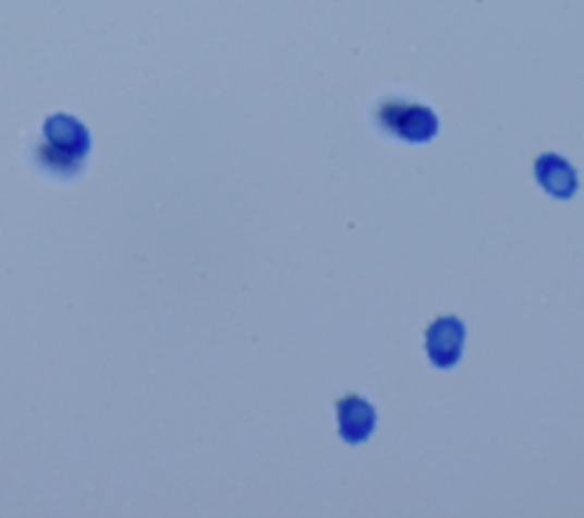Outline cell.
Wrapping results in <instances>:
<instances>
[{
    "label": "cell",
    "instance_id": "6da1fadb",
    "mask_svg": "<svg viewBox=\"0 0 584 518\" xmlns=\"http://www.w3.org/2000/svg\"><path fill=\"white\" fill-rule=\"evenodd\" d=\"M92 149V137L85 123L76 117L58 112L44 121V144L39 156L46 165L76 171Z\"/></svg>",
    "mask_w": 584,
    "mask_h": 518
},
{
    "label": "cell",
    "instance_id": "7a4b0ae2",
    "mask_svg": "<svg viewBox=\"0 0 584 518\" xmlns=\"http://www.w3.org/2000/svg\"><path fill=\"white\" fill-rule=\"evenodd\" d=\"M377 123L388 135L413 144L429 142L438 133V117L429 106L406 101V98L400 96L386 98V101L379 104Z\"/></svg>",
    "mask_w": 584,
    "mask_h": 518
},
{
    "label": "cell",
    "instance_id": "3957f363",
    "mask_svg": "<svg viewBox=\"0 0 584 518\" xmlns=\"http://www.w3.org/2000/svg\"><path fill=\"white\" fill-rule=\"evenodd\" d=\"M466 327L457 315H441L425 332V350L436 368H452L464 352Z\"/></svg>",
    "mask_w": 584,
    "mask_h": 518
},
{
    "label": "cell",
    "instance_id": "277c9868",
    "mask_svg": "<svg viewBox=\"0 0 584 518\" xmlns=\"http://www.w3.org/2000/svg\"><path fill=\"white\" fill-rule=\"evenodd\" d=\"M336 418L338 430L348 443H363L368 441L377 425V411L375 407L356 393L343 396L336 402Z\"/></svg>",
    "mask_w": 584,
    "mask_h": 518
},
{
    "label": "cell",
    "instance_id": "5b68a950",
    "mask_svg": "<svg viewBox=\"0 0 584 518\" xmlns=\"http://www.w3.org/2000/svg\"><path fill=\"white\" fill-rule=\"evenodd\" d=\"M534 177L537 183L557 200H571L577 192V171L559 154H544L534 162Z\"/></svg>",
    "mask_w": 584,
    "mask_h": 518
}]
</instances>
